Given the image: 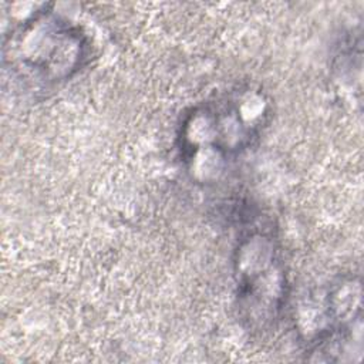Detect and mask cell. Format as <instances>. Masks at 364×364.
I'll return each instance as SVG.
<instances>
[{
	"mask_svg": "<svg viewBox=\"0 0 364 364\" xmlns=\"http://www.w3.org/2000/svg\"><path fill=\"white\" fill-rule=\"evenodd\" d=\"M1 55L4 70L21 84L51 88L87 64L90 41L77 24L43 6L4 36Z\"/></svg>",
	"mask_w": 364,
	"mask_h": 364,
	"instance_id": "cell-2",
	"label": "cell"
},
{
	"mask_svg": "<svg viewBox=\"0 0 364 364\" xmlns=\"http://www.w3.org/2000/svg\"><path fill=\"white\" fill-rule=\"evenodd\" d=\"M270 117L262 90L239 87L192 107L178 132V149L186 172L200 183H213L259 139Z\"/></svg>",
	"mask_w": 364,
	"mask_h": 364,
	"instance_id": "cell-1",
	"label": "cell"
},
{
	"mask_svg": "<svg viewBox=\"0 0 364 364\" xmlns=\"http://www.w3.org/2000/svg\"><path fill=\"white\" fill-rule=\"evenodd\" d=\"M233 267L236 307L243 326L253 333L270 330L287 299V276L273 233L253 226L242 235Z\"/></svg>",
	"mask_w": 364,
	"mask_h": 364,
	"instance_id": "cell-3",
	"label": "cell"
}]
</instances>
